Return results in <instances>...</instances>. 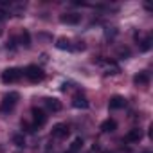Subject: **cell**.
Masks as SVG:
<instances>
[{
    "label": "cell",
    "mask_w": 153,
    "mask_h": 153,
    "mask_svg": "<svg viewBox=\"0 0 153 153\" xmlns=\"http://www.w3.org/2000/svg\"><path fill=\"white\" fill-rule=\"evenodd\" d=\"M18 99H20V96H18L16 92H9V94H6L4 99H2V105H0V112H2V114L11 112V110L15 108V105L18 103Z\"/></svg>",
    "instance_id": "obj_1"
},
{
    "label": "cell",
    "mask_w": 153,
    "mask_h": 153,
    "mask_svg": "<svg viewBox=\"0 0 153 153\" xmlns=\"http://www.w3.org/2000/svg\"><path fill=\"white\" fill-rule=\"evenodd\" d=\"M24 74H25V78H27L31 83H38V81H42V79L45 78L43 70H42L38 65H29V67L24 70Z\"/></svg>",
    "instance_id": "obj_2"
},
{
    "label": "cell",
    "mask_w": 153,
    "mask_h": 153,
    "mask_svg": "<svg viewBox=\"0 0 153 153\" xmlns=\"http://www.w3.org/2000/svg\"><path fill=\"white\" fill-rule=\"evenodd\" d=\"M22 76H24V70L16 68V67H11V68H6L2 72V81L4 83H16L22 79Z\"/></svg>",
    "instance_id": "obj_3"
},
{
    "label": "cell",
    "mask_w": 153,
    "mask_h": 153,
    "mask_svg": "<svg viewBox=\"0 0 153 153\" xmlns=\"http://www.w3.org/2000/svg\"><path fill=\"white\" fill-rule=\"evenodd\" d=\"M68 133H70V130H68V126L63 124V123H58V124L52 126V137H54V139H65Z\"/></svg>",
    "instance_id": "obj_4"
},
{
    "label": "cell",
    "mask_w": 153,
    "mask_h": 153,
    "mask_svg": "<svg viewBox=\"0 0 153 153\" xmlns=\"http://www.w3.org/2000/svg\"><path fill=\"white\" fill-rule=\"evenodd\" d=\"M33 121H34V126H43L47 123L45 112L40 110V108H33Z\"/></svg>",
    "instance_id": "obj_5"
},
{
    "label": "cell",
    "mask_w": 153,
    "mask_h": 153,
    "mask_svg": "<svg viewBox=\"0 0 153 153\" xmlns=\"http://www.w3.org/2000/svg\"><path fill=\"white\" fill-rule=\"evenodd\" d=\"M124 106H126V99L121 97V96H114V97L110 99V103H108V108H110V110H121V108H124Z\"/></svg>",
    "instance_id": "obj_6"
},
{
    "label": "cell",
    "mask_w": 153,
    "mask_h": 153,
    "mask_svg": "<svg viewBox=\"0 0 153 153\" xmlns=\"http://www.w3.org/2000/svg\"><path fill=\"white\" fill-rule=\"evenodd\" d=\"M59 20L63 22V24H79V20H81V15H78V13H65V15H61L59 16Z\"/></svg>",
    "instance_id": "obj_7"
},
{
    "label": "cell",
    "mask_w": 153,
    "mask_h": 153,
    "mask_svg": "<svg viewBox=\"0 0 153 153\" xmlns=\"http://www.w3.org/2000/svg\"><path fill=\"white\" fill-rule=\"evenodd\" d=\"M140 139H142V130H139V128H133V130H130L124 135V140L126 142H139Z\"/></svg>",
    "instance_id": "obj_8"
},
{
    "label": "cell",
    "mask_w": 153,
    "mask_h": 153,
    "mask_svg": "<svg viewBox=\"0 0 153 153\" xmlns=\"http://www.w3.org/2000/svg\"><path fill=\"white\" fill-rule=\"evenodd\" d=\"M45 106L51 110V112H59L61 110V101L56 99V97H45Z\"/></svg>",
    "instance_id": "obj_9"
},
{
    "label": "cell",
    "mask_w": 153,
    "mask_h": 153,
    "mask_svg": "<svg viewBox=\"0 0 153 153\" xmlns=\"http://www.w3.org/2000/svg\"><path fill=\"white\" fill-rule=\"evenodd\" d=\"M72 105L76 106V108H88V101H87V97L83 96V94H76L74 97H72Z\"/></svg>",
    "instance_id": "obj_10"
},
{
    "label": "cell",
    "mask_w": 153,
    "mask_h": 153,
    "mask_svg": "<svg viewBox=\"0 0 153 153\" xmlns=\"http://www.w3.org/2000/svg\"><path fill=\"white\" fill-rule=\"evenodd\" d=\"M135 85H148L149 83V74L148 72H139L135 78H133Z\"/></svg>",
    "instance_id": "obj_11"
},
{
    "label": "cell",
    "mask_w": 153,
    "mask_h": 153,
    "mask_svg": "<svg viewBox=\"0 0 153 153\" xmlns=\"http://www.w3.org/2000/svg\"><path fill=\"white\" fill-rule=\"evenodd\" d=\"M115 128H117V123L114 121V119H106L103 124H101V130L105 131V133H110V131H115Z\"/></svg>",
    "instance_id": "obj_12"
},
{
    "label": "cell",
    "mask_w": 153,
    "mask_h": 153,
    "mask_svg": "<svg viewBox=\"0 0 153 153\" xmlns=\"http://www.w3.org/2000/svg\"><path fill=\"white\" fill-rule=\"evenodd\" d=\"M81 146H83V139H74V142L70 144V148H68V151L67 153H78L79 149H81Z\"/></svg>",
    "instance_id": "obj_13"
},
{
    "label": "cell",
    "mask_w": 153,
    "mask_h": 153,
    "mask_svg": "<svg viewBox=\"0 0 153 153\" xmlns=\"http://www.w3.org/2000/svg\"><path fill=\"white\" fill-rule=\"evenodd\" d=\"M56 47H58V49H61V51H68V49H72V45H70V42H68L67 38H58Z\"/></svg>",
    "instance_id": "obj_14"
},
{
    "label": "cell",
    "mask_w": 153,
    "mask_h": 153,
    "mask_svg": "<svg viewBox=\"0 0 153 153\" xmlns=\"http://www.w3.org/2000/svg\"><path fill=\"white\" fill-rule=\"evenodd\" d=\"M20 42H22V45H25V47H31V36H29V33H27V31H24V33H22V36H20Z\"/></svg>",
    "instance_id": "obj_15"
},
{
    "label": "cell",
    "mask_w": 153,
    "mask_h": 153,
    "mask_svg": "<svg viewBox=\"0 0 153 153\" xmlns=\"http://www.w3.org/2000/svg\"><path fill=\"white\" fill-rule=\"evenodd\" d=\"M13 142H15L16 146H24V144H25V139H24L22 133H15V135H13Z\"/></svg>",
    "instance_id": "obj_16"
},
{
    "label": "cell",
    "mask_w": 153,
    "mask_h": 153,
    "mask_svg": "<svg viewBox=\"0 0 153 153\" xmlns=\"http://www.w3.org/2000/svg\"><path fill=\"white\" fill-rule=\"evenodd\" d=\"M149 43H151V40H149V38H144V40L140 42V51H148V49H149Z\"/></svg>",
    "instance_id": "obj_17"
}]
</instances>
